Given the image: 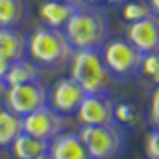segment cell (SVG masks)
<instances>
[{
	"mask_svg": "<svg viewBox=\"0 0 159 159\" xmlns=\"http://www.w3.org/2000/svg\"><path fill=\"white\" fill-rule=\"evenodd\" d=\"M4 92H6V86L2 82V76H0V96H4Z\"/></svg>",
	"mask_w": 159,
	"mask_h": 159,
	"instance_id": "d4e9b609",
	"label": "cell"
},
{
	"mask_svg": "<svg viewBox=\"0 0 159 159\" xmlns=\"http://www.w3.org/2000/svg\"><path fill=\"white\" fill-rule=\"evenodd\" d=\"M125 38L143 56H147V54H159V16L151 14L145 20L127 24Z\"/></svg>",
	"mask_w": 159,
	"mask_h": 159,
	"instance_id": "30bf717a",
	"label": "cell"
},
{
	"mask_svg": "<svg viewBox=\"0 0 159 159\" xmlns=\"http://www.w3.org/2000/svg\"><path fill=\"white\" fill-rule=\"evenodd\" d=\"M102 56L106 68L116 82H125V80H133L139 76L143 54L127 38L107 40V44L102 48Z\"/></svg>",
	"mask_w": 159,
	"mask_h": 159,
	"instance_id": "5b68a950",
	"label": "cell"
},
{
	"mask_svg": "<svg viewBox=\"0 0 159 159\" xmlns=\"http://www.w3.org/2000/svg\"><path fill=\"white\" fill-rule=\"evenodd\" d=\"M28 14V0H0V28H20Z\"/></svg>",
	"mask_w": 159,
	"mask_h": 159,
	"instance_id": "2e32d148",
	"label": "cell"
},
{
	"mask_svg": "<svg viewBox=\"0 0 159 159\" xmlns=\"http://www.w3.org/2000/svg\"><path fill=\"white\" fill-rule=\"evenodd\" d=\"M113 121L119 123L121 127L125 125H131L133 121H135V109H133L131 103H116V107H113Z\"/></svg>",
	"mask_w": 159,
	"mask_h": 159,
	"instance_id": "ffe728a7",
	"label": "cell"
},
{
	"mask_svg": "<svg viewBox=\"0 0 159 159\" xmlns=\"http://www.w3.org/2000/svg\"><path fill=\"white\" fill-rule=\"evenodd\" d=\"M157 127H159V123H157Z\"/></svg>",
	"mask_w": 159,
	"mask_h": 159,
	"instance_id": "83f0119b",
	"label": "cell"
},
{
	"mask_svg": "<svg viewBox=\"0 0 159 159\" xmlns=\"http://www.w3.org/2000/svg\"><path fill=\"white\" fill-rule=\"evenodd\" d=\"M147 116H149V123H151L153 127H157V123H159V86H155V89H153V93H151Z\"/></svg>",
	"mask_w": 159,
	"mask_h": 159,
	"instance_id": "7402d4cb",
	"label": "cell"
},
{
	"mask_svg": "<svg viewBox=\"0 0 159 159\" xmlns=\"http://www.w3.org/2000/svg\"><path fill=\"white\" fill-rule=\"evenodd\" d=\"M88 4H93V6H99V8H116V6H123L127 0H84Z\"/></svg>",
	"mask_w": 159,
	"mask_h": 159,
	"instance_id": "603a6c76",
	"label": "cell"
},
{
	"mask_svg": "<svg viewBox=\"0 0 159 159\" xmlns=\"http://www.w3.org/2000/svg\"><path fill=\"white\" fill-rule=\"evenodd\" d=\"M62 2H70V4H76V6H80V4H84V0H62Z\"/></svg>",
	"mask_w": 159,
	"mask_h": 159,
	"instance_id": "484cf974",
	"label": "cell"
},
{
	"mask_svg": "<svg viewBox=\"0 0 159 159\" xmlns=\"http://www.w3.org/2000/svg\"><path fill=\"white\" fill-rule=\"evenodd\" d=\"M145 157L159 159V127H153L145 137Z\"/></svg>",
	"mask_w": 159,
	"mask_h": 159,
	"instance_id": "44dd1931",
	"label": "cell"
},
{
	"mask_svg": "<svg viewBox=\"0 0 159 159\" xmlns=\"http://www.w3.org/2000/svg\"><path fill=\"white\" fill-rule=\"evenodd\" d=\"M34 159H52V157H50L48 153H44V155H40V157H34Z\"/></svg>",
	"mask_w": 159,
	"mask_h": 159,
	"instance_id": "4316f807",
	"label": "cell"
},
{
	"mask_svg": "<svg viewBox=\"0 0 159 159\" xmlns=\"http://www.w3.org/2000/svg\"><path fill=\"white\" fill-rule=\"evenodd\" d=\"M147 2H149V6H151L153 14H157V16H159V0H147Z\"/></svg>",
	"mask_w": 159,
	"mask_h": 159,
	"instance_id": "cb8c5ba5",
	"label": "cell"
},
{
	"mask_svg": "<svg viewBox=\"0 0 159 159\" xmlns=\"http://www.w3.org/2000/svg\"><path fill=\"white\" fill-rule=\"evenodd\" d=\"M68 68L70 78L78 82L86 93H109L116 82L106 68L102 50H74Z\"/></svg>",
	"mask_w": 159,
	"mask_h": 159,
	"instance_id": "3957f363",
	"label": "cell"
},
{
	"mask_svg": "<svg viewBox=\"0 0 159 159\" xmlns=\"http://www.w3.org/2000/svg\"><path fill=\"white\" fill-rule=\"evenodd\" d=\"M74 48L68 42L64 30L38 26L26 36V58H30L40 70L56 72L70 66Z\"/></svg>",
	"mask_w": 159,
	"mask_h": 159,
	"instance_id": "7a4b0ae2",
	"label": "cell"
},
{
	"mask_svg": "<svg viewBox=\"0 0 159 159\" xmlns=\"http://www.w3.org/2000/svg\"><path fill=\"white\" fill-rule=\"evenodd\" d=\"M116 102L109 93H88L80 103L76 117L82 125H107L113 123Z\"/></svg>",
	"mask_w": 159,
	"mask_h": 159,
	"instance_id": "9c48e42d",
	"label": "cell"
},
{
	"mask_svg": "<svg viewBox=\"0 0 159 159\" xmlns=\"http://www.w3.org/2000/svg\"><path fill=\"white\" fill-rule=\"evenodd\" d=\"M78 133L89 159H119L125 151V129L116 121L107 125H82Z\"/></svg>",
	"mask_w": 159,
	"mask_h": 159,
	"instance_id": "277c9868",
	"label": "cell"
},
{
	"mask_svg": "<svg viewBox=\"0 0 159 159\" xmlns=\"http://www.w3.org/2000/svg\"><path fill=\"white\" fill-rule=\"evenodd\" d=\"M48 155L52 159H89V153L80 133L74 131H64L56 139H52Z\"/></svg>",
	"mask_w": 159,
	"mask_h": 159,
	"instance_id": "7c38bea8",
	"label": "cell"
},
{
	"mask_svg": "<svg viewBox=\"0 0 159 159\" xmlns=\"http://www.w3.org/2000/svg\"><path fill=\"white\" fill-rule=\"evenodd\" d=\"M74 50H102L109 40V18L106 10L93 4H80L64 26Z\"/></svg>",
	"mask_w": 159,
	"mask_h": 159,
	"instance_id": "6da1fadb",
	"label": "cell"
},
{
	"mask_svg": "<svg viewBox=\"0 0 159 159\" xmlns=\"http://www.w3.org/2000/svg\"><path fill=\"white\" fill-rule=\"evenodd\" d=\"M48 149H50L48 141L38 139L26 131L20 133L12 141V145H10V151H12L14 159H34V157H40L44 153H48Z\"/></svg>",
	"mask_w": 159,
	"mask_h": 159,
	"instance_id": "9a60e30c",
	"label": "cell"
},
{
	"mask_svg": "<svg viewBox=\"0 0 159 159\" xmlns=\"http://www.w3.org/2000/svg\"><path fill=\"white\" fill-rule=\"evenodd\" d=\"M20 58H26V36L18 28H0V76Z\"/></svg>",
	"mask_w": 159,
	"mask_h": 159,
	"instance_id": "8fae6325",
	"label": "cell"
},
{
	"mask_svg": "<svg viewBox=\"0 0 159 159\" xmlns=\"http://www.w3.org/2000/svg\"><path fill=\"white\" fill-rule=\"evenodd\" d=\"M44 106H48V86L42 80L6 88V92H4V107H8L12 113L20 117L28 116Z\"/></svg>",
	"mask_w": 159,
	"mask_h": 159,
	"instance_id": "8992f818",
	"label": "cell"
},
{
	"mask_svg": "<svg viewBox=\"0 0 159 159\" xmlns=\"http://www.w3.org/2000/svg\"><path fill=\"white\" fill-rule=\"evenodd\" d=\"M139 76L147 78L153 86H159V54H147V56H143L141 68H139Z\"/></svg>",
	"mask_w": 159,
	"mask_h": 159,
	"instance_id": "d6986e66",
	"label": "cell"
},
{
	"mask_svg": "<svg viewBox=\"0 0 159 159\" xmlns=\"http://www.w3.org/2000/svg\"><path fill=\"white\" fill-rule=\"evenodd\" d=\"M38 80H42V70L30 58H20L16 62H12L8 66L6 74L2 76V82L6 88L28 84V82H38Z\"/></svg>",
	"mask_w": 159,
	"mask_h": 159,
	"instance_id": "5bb4252c",
	"label": "cell"
},
{
	"mask_svg": "<svg viewBox=\"0 0 159 159\" xmlns=\"http://www.w3.org/2000/svg\"><path fill=\"white\" fill-rule=\"evenodd\" d=\"M86 96L88 93L80 88L78 82H74L70 76H64L58 78L52 84V88H48V106L62 116H72L78 111Z\"/></svg>",
	"mask_w": 159,
	"mask_h": 159,
	"instance_id": "ba28073f",
	"label": "cell"
},
{
	"mask_svg": "<svg viewBox=\"0 0 159 159\" xmlns=\"http://www.w3.org/2000/svg\"><path fill=\"white\" fill-rule=\"evenodd\" d=\"M20 133H22V117L12 113L8 107L0 106V149L10 147Z\"/></svg>",
	"mask_w": 159,
	"mask_h": 159,
	"instance_id": "e0dca14e",
	"label": "cell"
},
{
	"mask_svg": "<svg viewBox=\"0 0 159 159\" xmlns=\"http://www.w3.org/2000/svg\"><path fill=\"white\" fill-rule=\"evenodd\" d=\"M64 129H66V116L58 113L50 106H44L22 117V131L48 143L56 139L60 133H64Z\"/></svg>",
	"mask_w": 159,
	"mask_h": 159,
	"instance_id": "52a82bcc",
	"label": "cell"
},
{
	"mask_svg": "<svg viewBox=\"0 0 159 159\" xmlns=\"http://www.w3.org/2000/svg\"><path fill=\"white\" fill-rule=\"evenodd\" d=\"M76 8H78L76 4L62 2V0H44V2L40 4V10H38L42 26L64 30V26L68 24V20L76 12Z\"/></svg>",
	"mask_w": 159,
	"mask_h": 159,
	"instance_id": "4fadbf2b",
	"label": "cell"
},
{
	"mask_svg": "<svg viewBox=\"0 0 159 159\" xmlns=\"http://www.w3.org/2000/svg\"><path fill=\"white\" fill-rule=\"evenodd\" d=\"M151 14H153V10H151L147 0H127L121 6V16L127 24L145 20L147 16H151Z\"/></svg>",
	"mask_w": 159,
	"mask_h": 159,
	"instance_id": "ac0fdd59",
	"label": "cell"
}]
</instances>
